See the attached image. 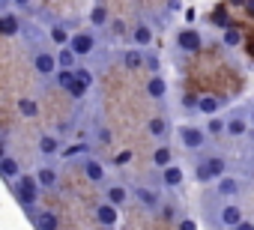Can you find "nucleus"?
Here are the masks:
<instances>
[{"label": "nucleus", "instance_id": "41", "mask_svg": "<svg viewBox=\"0 0 254 230\" xmlns=\"http://www.w3.org/2000/svg\"><path fill=\"white\" fill-rule=\"evenodd\" d=\"M248 12H251V15H254V0H248Z\"/></svg>", "mask_w": 254, "mask_h": 230}, {"label": "nucleus", "instance_id": "20", "mask_svg": "<svg viewBox=\"0 0 254 230\" xmlns=\"http://www.w3.org/2000/svg\"><path fill=\"white\" fill-rule=\"evenodd\" d=\"M132 39H135L138 45H150V42H153V30H150L147 24H138L135 33H132Z\"/></svg>", "mask_w": 254, "mask_h": 230}, {"label": "nucleus", "instance_id": "45", "mask_svg": "<svg viewBox=\"0 0 254 230\" xmlns=\"http://www.w3.org/2000/svg\"><path fill=\"white\" fill-rule=\"evenodd\" d=\"M0 9H3V0H0Z\"/></svg>", "mask_w": 254, "mask_h": 230}, {"label": "nucleus", "instance_id": "8", "mask_svg": "<svg viewBox=\"0 0 254 230\" xmlns=\"http://www.w3.org/2000/svg\"><path fill=\"white\" fill-rule=\"evenodd\" d=\"M135 197H138L147 209H159V206H162V197H159L153 188H135Z\"/></svg>", "mask_w": 254, "mask_h": 230}, {"label": "nucleus", "instance_id": "36", "mask_svg": "<svg viewBox=\"0 0 254 230\" xmlns=\"http://www.w3.org/2000/svg\"><path fill=\"white\" fill-rule=\"evenodd\" d=\"M180 230H197V224H194L191 218H183V221H180Z\"/></svg>", "mask_w": 254, "mask_h": 230}, {"label": "nucleus", "instance_id": "31", "mask_svg": "<svg viewBox=\"0 0 254 230\" xmlns=\"http://www.w3.org/2000/svg\"><path fill=\"white\" fill-rule=\"evenodd\" d=\"M153 159H156V165H159V168H168V165H171V150H168V147H159Z\"/></svg>", "mask_w": 254, "mask_h": 230}, {"label": "nucleus", "instance_id": "2", "mask_svg": "<svg viewBox=\"0 0 254 230\" xmlns=\"http://www.w3.org/2000/svg\"><path fill=\"white\" fill-rule=\"evenodd\" d=\"M15 194H18V200H21L24 206H33L36 197H39V179H36V176H18Z\"/></svg>", "mask_w": 254, "mask_h": 230}, {"label": "nucleus", "instance_id": "16", "mask_svg": "<svg viewBox=\"0 0 254 230\" xmlns=\"http://www.w3.org/2000/svg\"><path fill=\"white\" fill-rule=\"evenodd\" d=\"M18 162L15 159H9V156H3L0 159V176H6V179H18Z\"/></svg>", "mask_w": 254, "mask_h": 230}, {"label": "nucleus", "instance_id": "24", "mask_svg": "<svg viewBox=\"0 0 254 230\" xmlns=\"http://www.w3.org/2000/svg\"><path fill=\"white\" fill-rule=\"evenodd\" d=\"M51 39H54L57 45H69L72 36H69V30H66L63 24H54V27H51Z\"/></svg>", "mask_w": 254, "mask_h": 230}, {"label": "nucleus", "instance_id": "27", "mask_svg": "<svg viewBox=\"0 0 254 230\" xmlns=\"http://www.w3.org/2000/svg\"><path fill=\"white\" fill-rule=\"evenodd\" d=\"M54 78H57V84H60V87H66V90H69V87L75 84V69H60Z\"/></svg>", "mask_w": 254, "mask_h": 230}, {"label": "nucleus", "instance_id": "3", "mask_svg": "<svg viewBox=\"0 0 254 230\" xmlns=\"http://www.w3.org/2000/svg\"><path fill=\"white\" fill-rule=\"evenodd\" d=\"M180 141H183L186 150H200L206 138H203L200 129H194V126H183V129H180Z\"/></svg>", "mask_w": 254, "mask_h": 230}, {"label": "nucleus", "instance_id": "43", "mask_svg": "<svg viewBox=\"0 0 254 230\" xmlns=\"http://www.w3.org/2000/svg\"><path fill=\"white\" fill-rule=\"evenodd\" d=\"M251 123H254V108H251Z\"/></svg>", "mask_w": 254, "mask_h": 230}, {"label": "nucleus", "instance_id": "39", "mask_svg": "<svg viewBox=\"0 0 254 230\" xmlns=\"http://www.w3.org/2000/svg\"><path fill=\"white\" fill-rule=\"evenodd\" d=\"M233 230H254V224H251V221H245V218H242V221H239V224H236V227H233Z\"/></svg>", "mask_w": 254, "mask_h": 230}, {"label": "nucleus", "instance_id": "33", "mask_svg": "<svg viewBox=\"0 0 254 230\" xmlns=\"http://www.w3.org/2000/svg\"><path fill=\"white\" fill-rule=\"evenodd\" d=\"M75 78H78L81 84H87V87L93 84V72H90V69H75Z\"/></svg>", "mask_w": 254, "mask_h": 230}, {"label": "nucleus", "instance_id": "35", "mask_svg": "<svg viewBox=\"0 0 254 230\" xmlns=\"http://www.w3.org/2000/svg\"><path fill=\"white\" fill-rule=\"evenodd\" d=\"M224 42L227 45H239V33L236 30H224Z\"/></svg>", "mask_w": 254, "mask_h": 230}, {"label": "nucleus", "instance_id": "38", "mask_svg": "<svg viewBox=\"0 0 254 230\" xmlns=\"http://www.w3.org/2000/svg\"><path fill=\"white\" fill-rule=\"evenodd\" d=\"M147 66H150V69H153V75H156V72H159V57H153V54H150V57H147Z\"/></svg>", "mask_w": 254, "mask_h": 230}, {"label": "nucleus", "instance_id": "6", "mask_svg": "<svg viewBox=\"0 0 254 230\" xmlns=\"http://www.w3.org/2000/svg\"><path fill=\"white\" fill-rule=\"evenodd\" d=\"M33 66H36V75H54V72H57V57L39 51V54L33 57Z\"/></svg>", "mask_w": 254, "mask_h": 230}, {"label": "nucleus", "instance_id": "37", "mask_svg": "<svg viewBox=\"0 0 254 230\" xmlns=\"http://www.w3.org/2000/svg\"><path fill=\"white\" fill-rule=\"evenodd\" d=\"M132 159V153L129 150H123V153H117V165H126V162H129Z\"/></svg>", "mask_w": 254, "mask_h": 230}, {"label": "nucleus", "instance_id": "26", "mask_svg": "<svg viewBox=\"0 0 254 230\" xmlns=\"http://www.w3.org/2000/svg\"><path fill=\"white\" fill-rule=\"evenodd\" d=\"M18 111L24 114V117H36V114H39V105H36L33 99H18Z\"/></svg>", "mask_w": 254, "mask_h": 230}, {"label": "nucleus", "instance_id": "9", "mask_svg": "<svg viewBox=\"0 0 254 230\" xmlns=\"http://www.w3.org/2000/svg\"><path fill=\"white\" fill-rule=\"evenodd\" d=\"M96 218H99V224L114 227V224H117V206H114V203H102V206L96 209Z\"/></svg>", "mask_w": 254, "mask_h": 230}, {"label": "nucleus", "instance_id": "1", "mask_svg": "<svg viewBox=\"0 0 254 230\" xmlns=\"http://www.w3.org/2000/svg\"><path fill=\"white\" fill-rule=\"evenodd\" d=\"M224 173H227V162H224L221 156L203 159V162L197 165V179H200V182H209V179H215V176H224Z\"/></svg>", "mask_w": 254, "mask_h": 230}, {"label": "nucleus", "instance_id": "30", "mask_svg": "<svg viewBox=\"0 0 254 230\" xmlns=\"http://www.w3.org/2000/svg\"><path fill=\"white\" fill-rule=\"evenodd\" d=\"M206 132H209V135H221V132H227V123L218 120V117H212V120L206 123Z\"/></svg>", "mask_w": 254, "mask_h": 230}, {"label": "nucleus", "instance_id": "4", "mask_svg": "<svg viewBox=\"0 0 254 230\" xmlns=\"http://www.w3.org/2000/svg\"><path fill=\"white\" fill-rule=\"evenodd\" d=\"M69 48L75 51V57H87V54L96 48V42H93V36H90V33H78V36H72V39H69Z\"/></svg>", "mask_w": 254, "mask_h": 230}, {"label": "nucleus", "instance_id": "25", "mask_svg": "<svg viewBox=\"0 0 254 230\" xmlns=\"http://www.w3.org/2000/svg\"><path fill=\"white\" fill-rule=\"evenodd\" d=\"M123 63L129 66V69H138V66L144 63V51H126V54H123Z\"/></svg>", "mask_w": 254, "mask_h": 230}, {"label": "nucleus", "instance_id": "14", "mask_svg": "<svg viewBox=\"0 0 254 230\" xmlns=\"http://www.w3.org/2000/svg\"><path fill=\"white\" fill-rule=\"evenodd\" d=\"M18 30H21V24L15 15H0V36H15Z\"/></svg>", "mask_w": 254, "mask_h": 230}, {"label": "nucleus", "instance_id": "42", "mask_svg": "<svg viewBox=\"0 0 254 230\" xmlns=\"http://www.w3.org/2000/svg\"><path fill=\"white\" fill-rule=\"evenodd\" d=\"M15 3H18V6H27V0H15Z\"/></svg>", "mask_w": 254, "mask_h": 230}, {"label": "nucleus", "instance_id": "19", "mask_svg": "<svg viewBox=\"0 0 254 230\" xmlns=\"http://www.w3.org/2000/svg\"><path fill=\"white\" fill-rule=\"evenodd\" d=\"M218 108H221V99H218V96H203V99L197 102V111H200V114H215Z\"/></svg>", "mask_w": 254, "mask_h": 230}, {"label": "nucleus", "instance_id": "10", "mask_svg": "<svg viewBox=\"0 0 254 230\" xmlns=\"http://www.w3.org/2000/svg\"><path fill=\"white\" fill-rule=\"evenodd\" d=\"M147 93L153 96V99H165V93H168V84H165V78L156 72L150 81H147Z\"/></svg>", "mask_w": 254, "mask_h": 230}, {"label": "nucleus", "instance_id": "18", "mask_svg": "<svg viewBox=\"0 0 254 230\" xmlns=\"http://www.w3.org/2000/svg\"><path fill=\"white\" fill-rule=\"evenodd\" d=\"M239 191V182L233 179V176H218V194H224V197H233Z\"/></svg>", "mask_w": 254, "mask_h": 230}, {"label": "nucleus", "instance_id": "13", "mask_svg": "<svg viewBox=\"0 0 254 230\" xmlns=\"http://www.w3.org/2000/svg\"><path fill=\"white\" fill-rule=\"evenodd\" d=\"M33 221H36L39 230H60V218H57L54 212H39Z\"/></svg>", "mask_w": 254, "mask_h": 230}, {"label": "nucleus", "instance_id": "11", "mask_svg": "<svg viewBox=\"0 0 254 230\" xmlns=\"http://www.w3.org/2000/svg\"><path fill=\"white\" fill-rule=\"evenodd\" d=\"M84 173H87V179H93V182H102V179H105V168H102L96 159H84Z\"/></svg>", "mask_w": 254, "mask_h": 230}, {"label": "nucleus", "instance_id": "17", "mask_svg": "<svg viewBox=\"0 0 254 230\" xmlns=\"http://www.w3.org/2000/svg\"><path fill=\"white\" fill-rule=\"evenodd\" d=\"M36 179H39V185L54 188V185H57V171H54V168H39V171H36Z\"/></svg>", "mask_w": 254, "mask_h": 230}, {"label": "nucleus", "instance_id": "21", "mask_svg": "<svg viewBox=\"0 0 254 230\" xmlns=\"http://www.w3.org/2000/svg\"><path fill=\"white\" fill-rule=\"evenodd\" d=\"M245 129H248V123H245L242 117H230V120H227V135L239 138V135H245Z\"/></svg>", "mask_w": 254, "mask_h": 230}, {"label": "nucleus", "instance_id": "22", "mask_svg": "<svg viewBox=\"0 0 254 230\" xmlns=\"http://www.w3.org/2000/svg\"><path fill=\"white\" fill-rule=\"evenodd\" d=\"M72 66H75V51L72 48H63L57 54V69H72Z\"/></svg>", "mask_w": 254, "mask_h": 230}, {"label": "nucleus", "instance_id": "7", "mask_svg": "<svg viewBox=\"0 0 254 230\" xmlns=\"http://www.w3.org/2000/svg\"><path fill=\"white\" fill-rule=\"evenodd\" d=\"M218 221H221V224H224V227H236V224H239V221H242V209H239V206H233V203H230V206H224V209H221V212H218Z\"/></svg>", "mask_w": 254, "mask_h": 230}, {"label": "nucleus", "instance_id": "12", "mask_svg": "<svg viewBox=\"0 0 254 230\" xmlns=\"http://www.w3.org/2000/svg\"><path fill=\"white\" fill-rule=\"evenodd\" d=\"M162 179H165L168 188H177V185H183V171H180L177 165H168V168L162 171Z\"/></svg>", "mask_w": 254, "mask_h": 230}, {"label": "nucleus", "instance_id": "40", "mask_svg": "<svg viewBox=\"0 0 254 230\" xmlns=\"http://www.w3.org/2000/svg\"><path fill=\"white\" fill-rule=\"evenodd\" d=\"M99 141H102V144H111V132H108V129H102V132H99Z\"/></svg>", "mask_w": 254, "mask_h": 230}, {"label": "nucleus", "instance_id": "5", "mask_svg": "<svg viewBox=\"0 0 254 230\" xmlns=\"http://www.w3.org/2000/svg\"><path fill=\"white\" fill-rule=\"evenodd\" d=\"M177 45H180V51H189V54H194V51H200V36L194 33V30H180V36H177Z\"/></svg>", "mask_w": 254, "mask_h": 230}, {"label": "nucleus", "instance_id": "32", "mask_svg": "<svg viewBox=\"0 0 254 230\" xmlns=\"http://www.w3.org/2000/svg\"><path fill=\"white\" fill-rule=\"evenodd\" d=\"M69 93H72V99H84V93H87V84H81V81L75 78V84L69 87Z\"/></svg>", "mask_w": 254, "mask_h": 230}, {"label": "nucleus", "instance_id": "28", "mask_svg": "<svg viewBox=\"0 0 254 230\" xmlns=\"http://www.w3.org/2000/svg\"><path fill=\"white\" fill-rule=\"evenodd\" d=\"M90 21H93L96 27H102V24L108 21V9H105L102 3H99V6H93V12H90Z\"/></svg>", "mask_w": 254, "mask_h": 230}, {"label": "nucleus", "instance_id": "34", "mask_svg": "<svg viewBox=\"0 0 254 230\" xmlns=\"http://www.w3.org/2000/svg\"><path fill=\"white\" fill-rule=\"evenodd\" d=\"M84 150H87V147H84V144H72V147H69V150H63V156H66V159H72V156H81V153H84Z\"/></svg>", "mask_w": 254, "mask_h": 230}, {"label": "nucleus", "instance_id": "44", "mask_svg": "<svg viewBox=\"0 0 254 230\" xmlns=\"http://www.w3.org/2000/svg\"><path fill=\"white\" fill-rule=\"evenodd\" d=\"M0 159H3V147H0Z\"/></svg>", "mask_w": 254, "mask_h": 230}, {"label": "nucleus", "instance_id": "29", "mask_svg": "<svg viewBox=\"0 0 254 230\" xmlns=\"http://www.w3.org/2000/svg\"><path fill=\"white\" fill-rule=\"evenodd\" d=\"M147 129H150V135H153V138H162V135L168 132V126H165V120H162V117L150 120V126H147Z\"/></svg>", "mask_w": 254, "mask_h": 230}, {"label": "nucleus", "instance_id": "15", "mask_svg": "<svg viewBox=\"0 0 254 230\" xmlns=\"http://www.w3.org/2000/svg\"><path fill=\"white\" fill-rule=\"evenodd\" d=\"M39 153H42V156H57V153H60V141H57L54 135H42V138H39Z\"/></svg>", "mask_w": 254, "mask_h": 230}, {"label": "nucleus", "instance_id": "23", "mask_svg": "<svg viewBox=\"0 0 254 230\" xmlns=\"http://www.w3.org/2000/svg\"><path fill=\"white\" fill-rule=\"evenodd\" d=\"M108 203H114V206L126 203V188L123 185H108Z\"/></svg>", "mask_w": 254, "mask_h": 230}]
</instances>
